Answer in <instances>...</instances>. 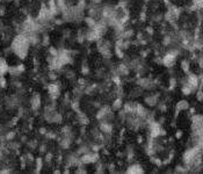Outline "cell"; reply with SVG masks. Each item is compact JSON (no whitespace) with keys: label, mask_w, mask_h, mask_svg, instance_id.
<instances>
[{"label":"cell","mask_w":203,"mask_h":174,"mask_svg":"<svg viewBox=\"0 0 203 174\" xmlns=\"http://www.w3.org/2000/svg\"><path fill=\"white\" fill-rule=\"evenodd\" d=\"M125 172L127 173H144L145 172V170L143 168V166L140 165V164H131L130 166L127 167V170H125Z\"/></svg>","instance_id":"1"},{"label":"cell","mask_w":203,"mask_h":174,"mask_svg":"<svg viewBox=\"0 0 203 174\" xmlns=\"http://www.w3.org/2000/svg\"><path fill=\"white\" fill-rule=\"evenodd\" d=\"M189 108V103H188V101H186V100H181V101H179L178 103H176V110H178V113L179 111H183V110H188Z\"/></svg>","instance_id":"2"},{"label":"cell","mask_w":203,"mask_h":174,"mask_svg":"<svg viewBox=\"0 0 203 174\" xmlns=\"http://www.w3.org/2000/svg\"><path fill=\"white\" fill-rule=\"evenodd\" d=\"M157 97H154V95H150V97H146L145 98V103L149 106V107H153V106H156L157 105Z\"/></svg>","instance_id":"3"},{"label":"cell","mask_w":203,"mask_h":174,"mask_svg":"<svg viewBox=\"0 0 203 174\" xmlns=\"http://www.w3.org/2000/svg\"><path fill=\"white\" fill-rule=\"evenodd\" d=\"M81 73L83 74H85V76H87V74H89V67H88V65L87 64H83V66H81Z\"/></svg>","instance_id":"4"},{"label":"cell","mask_w":203,"mask_h":174,"mask_svg":"<svg viewBox=\"0 0 203 174\" xmlns=\"http://www.w3.org/2000/svg\"><path fill=\"white\" fill-rule=\"evenodd\" d=\"M145 30H146V33L149 34V35H153V33H154V29H153V27H152V26H148Z\"/></svg>","instance_id":"5"},{"label":"cell","mask_w":203,"mask_h":174,"mask_svg":"<svg viewBox=\"0 0 203 174\" xmlns=\"http://www.w3.org/2000/svg\"><path fill=\"white\" fill-rule=\"evenodd\" d=\"M175 137H176V138H181V137H182V131L181 130L176 131V133H175Z\"/></svg>","instance_id":"6"}]
</instances>
